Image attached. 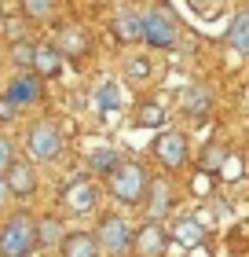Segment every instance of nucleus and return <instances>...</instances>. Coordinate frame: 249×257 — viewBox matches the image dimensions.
I'll return each mask as SVG.
<instances>
[{
	"mask_svg": "<svg viewBox=\"0 0 249 257\" xmlns=\"http://www.w3.org/2000/svg\"><path fill=\"white\" fill-rule=\"evenodd\" d=\"M110 177V191L114 198H121V202L128 206H136V202H143V195H147V169L139 166V162H117V166L106 173Z\"/></svg>",
	"mask_w": 249,
	"mask_h": 257,
	"instance_id": "f257e3e1",
	"label": "nucleus"
},
{
	"mask_svg": "<svg viewBox=\"0 0 249 257\" xmlns=\"http://www.w3.org/2000/svg\"><path fill=\"white\" fill-rule=\"evenodd\" d=\"M37 246V235H33V220L26 213H15L4 220L0 228V253L4 257H30V250Z\"/></svg>",
	"mask_w": 249,
	"mask_h": 257,
	"instance_id": "f03ea898",
	"label": "nucleus"
},
{
	"mask_svg": "<svg viewBox=\"0 0 249 257\" xmlns=\"http://www.w3.org/2000/svg\"><path fill=\"white\" fill-rule=\"evenodd\" d=\"M26 151L33 162H55L63 155V133H59L55 121H37L26 133Z\"/></svg>",
	"mask_w": 249,
	"mask_h": 257,
	"instance_id": "7ed1b4c3",
	"label": "nucleus"
},
{
	"mask_svg": "<svg viewBox=\"0 0 249 257\" xmlns=\"http://www.w3.org/2000/svg\"><path fill=\"white\" fill-rule=\"evenodd\" d=\"M139 41H147L150 48H172V44L180 41V22L172 19V11L154 8V11L143 15V37Z\"/></svg>",
	"mask_w": 249,
	"mask_h": 257,
	"instance_id": "20e7f679",
	"label": "nucleus"
},
{
	"mask_svg": "<svg viewBox=\"0 0 249 257\" xmlns=\"http://www.w3.org/2000/svg\"><path fill=\"white\" fill-rule=\"evenodd\" d=\"M96 235H99L96 242H99L106 253H125V250H132V224H128L125 217H117V213L99 217Z\"/></svg>",
	"mask_w": 249,
	"mask_h": 257,
	"instance_id": "39448f33",
	"label": "nucleus"
},
{
	"mask_svg": "<svg viewBox=\"0 0 249 257\" xmlns=\"http://www.w3.org/2000/svg\"><path fill=\"white\" fill-rule=\"evenodd\" d=\"M154 158H158L165 169H180L187 162V136L176 133V128L161 133L158 140H154Z\"/></svg>",
	"mask_w": 249,
	"mask_h": 257,
	"instance_id": "423d86ee",
	"label": "nucleus"
},
{
	"mask_svg": "<svg viewBox=\"0 0 249 257\" xmlns=\"http://www.w3.org/2000/svg\"><path fill=\"white\" fill-rule=\"evenodd\" d=\"M132 246H136L139 257H161L169 250V235H165V228L158 220H147L139 231H132Z\"/></svg>",
	"mask_w": 249,
	"mask_h": 257,
	"instance_id": "0eeeda50",
	"label": "nucleus"
},
{
	"mask_svg": "<svg viewBox=\"0 0 249 257\" xmlns=\"http://www.w3.org/2000/svg\"><path fill=\"white\" fill-rule=\"evenodd\" d=\"M4 99H8L15 110H19V107H26V103H37V99H41V77H33V74H19V77H11V81H8Z\"/></svg>",
	"mask_w": 249,
	"mask_h": 257,
	"instance_id": "6e6552de",
	"label": "nucleus"
},
{
	"mask_svg": "<svg viewBox=\"0 0 249 257\" xmlns=\"http://www.w3.org/2000/svg\"><path fill=\"white\" fill-rule=\"evenodd\" d=\"M4 173H8L4 184H8V191H11V195L30 198L33 191H37V173H33L30 162H11V166H8Z\"/></svg>",
	"mask_w": 249,
	"mask_h": 257,
	"instance_id": "1a4fd4ad",
	"label": "nucleus"
},
{
	"mask_svg": "<svg viewBox=\"0 0 249 257\" xmlns=\"http://www.w3.org/2000/svg\"><path fill=\"white\" fill-rule=\"evenodd\" d=\"M63 206L70 209V213H92V209H96V188H92L88 180H74V184H66V191H63Z\"/></svg>",
	"mask_w": 249,
	"mask_h": 257,
	"instance_id": "9d476101",
	"label": "nucleus"
},
{
	"mask_svg": "<svg viewBox=\"0 0 249 257\" xmlns=\"http://www.w3.org/2000/svg\"><path fill=\"white\" fill-rule=\"evenodd\" d=\"M33 70H37L41 77H55L59 70H63V55H59L55 44H33Z\"/></svg>",
	"mask_w": 249,
	"mask_h": 257,
	"instance_id": "9b49d317",
	"label": "nucleus"
},
{
	"mask_svg": "<svg viewBox=\"0 0 249 257\" xmlns=\"http://www.w3.org/2000/svg\"><path fill=\"white\" fill-rule=\"evenodd\" d=\"M147 209H150V220H161L165 213H169V206H172V191H169V184L165 180H154L147 184Z\"/></svg>",
	"mask_w": 249,
	"mask_h": 257,
	"instance_id": "f8f14e48",
	"label": "nucleus"
},
{
	"mask_svg": "<svg viewBox=\"0 0 249 257\" xmlns=\"http://www.w3.org/2000/svg\"><path fill=\"white\" fill-rule=\"evenodd\" d=\"M63 257H99V242L88 231H74L63 235Z\"/></svg>",
	"mask_w": 249,
	"mask_h": 257,
	"instance_id": "ddd939ff",
	"label": "nucleus"
},
{
	"mask_svg": "<svg viewBox=\"0 0 249 257\" xmlns=\"http://www.w3.org/2000/svg\"><path fill=\"white\" fill-rule=\"evenodd\" d=\"M114 30H117L121 41H139V37H143V15L132 11V8H125L121 15L114 19Z\"/></svg>",
	"mask_w": 249,
	"mask_h": 257,
	"instance_id": "4468645a",
	"label": "nucleus"
},
{
	"mask_svg": "<svg viewBox=\"0 0 249 257\" xmlns=\"http://www.w3.org/2000/svg\"><path fill=\"white\" fill-rule=\"evenodd\" d=\"M59 55H70V59H77V55H85L88 52V41H85V33H77L74 26H63L59 30Z\"/></svg>",
	"mask_w": 249,
	"mask_h": 257,
	"instance_id": "2eb2a0df",
	"label": "nucleus"
},
{
	"mask_svg": "<svg viewBox=\"0 0 249 257\" xmlns=\"http://www.w3.org/2000/svg\"><path fill=\"white\" fill-rule=\"evenodd\" d=\"M180 107H183V114H194V118H201V114L209 110V92L201 88V85H187V88L180 92Z\"/></svg>",
	"mask_w": 249,
	"mask_h": 257,
	"instance_id": "dca6fc26",
	"label": "nucleus"
},
{
	"mask_svg": "<svg viewBox=\"0 0 249 257\" xmlns=\"http://www.w3.org/2000/svg\"><path fill=\"white\" fill-rule=\"evenodd\" d=\"M33 235H37V246H59L66 231H63V220L59 217H44V220L33 224Z\"/></svg>",
	"mask_w": 249,
	"mask_h": 257,
	"instance_id": "f3484780",
	"label": "nucleus"
},
{
	"mask_svg": "<svg viewBox=\"0 0 249 257\" xmlns=\"http://www.w3.org/2000/svg\"><path fill=\"white\" fill-rule=\"evenodd\" d=\"M227 44L234 52L249 55V11H238V15L231 19V30H227Z\"/></svg>",
	"mask_w": 249,
	"mask_h": 257,
	"instance_id": "a211bd4d",
	"label": "nucleus"
},
{
	"mask_svg": "<svg viewBox=\"0 0 249 257\" xmlns=\"http://www.w3.org/2000/svg\"><path fill=\"white\" fill-rule=\"evenodd\" d=\"M172 235H176V242H183V246H198V242H205V228L198 224V220H191V217H183V220H176V228H172Z\"/></svg>",
	"mask_w": 249,
	"mask_h": 257,
	"instance_id": "6ab92c4d",
	"label": "nucleus"
},
{
	"mask_svg": "<svg viewBox=\"0 0 249 257\" xmlns=\"http://www.w3.org/2000/svg\"><path fill=\"white\" fill-rule=\"evenodd\" d=\"M96 107H99L103 114L121 107V88H117L114 81H103V85H96Z\"/></svg>",
	"mask_w": 249,
	"mask_h": 257,
	"instance_id": "aec40b11",
	"label": "nucleus"
},
{
	"mask_svg": "<svg viewBox=\"0 0 249 257\" xmlns=\"http://www.w3.org/2000/svg\"><path fill=\"white\" fill-rule=\"evenodd\" d=\"M161 121H165V107H158V103H143L136 110V125H143V128H154Z\"/></svg>",
	"mask_w": 249,
	"mask_h": 257,
	"instance_id": "412c9836",
	"label": "nucleus"
},
{
	"mask_svg": "<svg viewBox=\"0 0 249 257\" xmlns=\"http://www.w3.org/2000/svg\"><path fill=\"white\" fill-rule=\"evenodd\" d=\"M117 166V155H114V147H99L96 155H92V169L96 173H110Z\"/></svg>",
	"mask_w": 249,
	"mask_h": 257,
	"instance_id": "4be33fe9",
	"label": "nucleus"
},
{
	"mask_svg": "<svg viewBox=\"0 0 249 257\" xmlns=\"http://www.w3.org/2000/svg\"><path fill=\"white\" fill-rule=\"evenodd\" d=\"M52 8H55V0H22V11H26L30 19H44V15H52Z\"/></svg>",
	"mask_w": 249,
	"mask_h": 257,
	"instance_id": "5701e85b",
	"label": "nucleus"
},
{
	"mask_svg": "<svg viewBox=\"0 0 249 257\" xmlns=\"http://www.w3.org/2000/svg\"><path fill=\"white\" fill-rule=\"evenodd\" d=\"M223 162H227V151H223L220 144H209V151H205V158H201V166H205V169H220Z\"/></svg>",
	"mask_w": 249,
	"mask_h": 257,
	"instance_id": "b1692460",
	"label": "nucleus"
},
{
	"mask_svg": "<svg viewBox=\"0 0 249 257\" xmlns=\"http://www.w3.org/2000/svg\"><path fill=\"white\" fill-rule=\"evenodd\" d=\"M11 59L19 66H30L33 63V44L30 41H15V48H11Z\"/></svg>",
	"mask_w": 249,
	"mask_h": 257,
	"instance_id": "393cba45",
	"label": "nucleus"
},
{
	"mask_svg": "<svg viewBox=\"0 0 249 257\" xmlns=\"http://www.w3.org/2000/svg\"><path fill=\"white\" fill-rule=\"evenodd\" d=\"M11 162H15V144H11L8 136H0V173H4Z\"/></svg>",
	"mask_w": 249,
	"mask_h": 257,
	"instance_id": "a878e982",
	"label": "nucleus"
},
{
	"mask_svg": "<svg viewBox=\"0 0 249 257\" xmlns=\"http://www.w3.org/2000/svg\"><path fill=\"white\" fill-rule=\"evenodd\" d=\"M128 77H139V81H143V77H150V66H147V59H132V63H128Z\"/></svg>",
	"mask_w": 249,
	"mask_h": 257,
	"instance_id": "bb28decb",
	"label": "nucleus"
},
{
	"mask_svg": "<svg viewBox=\"0 0 249 257\" xmlns=\"http://www.w3.org/2000/svg\"><path fill=\"white\" fill-rule=\"evenodd\" d=\"M11 118H15V107H11V103L0 96V121H11Z\"/></svg>",
	"mask_w": 249,
	"mask_h": 257,
	"instance_id": "cd10ccee",
	"label": "nucleus"
},
{
	"mask_svg": "<svg viewBox=\"0 0 249 257\" xmlns=\"http://www.w3.org/2000/svg\"><path fill=\"white\" fill-rule=\"evenodd\" d=\"M8 198H11V191H8V184H4V177H0V206H8Z\"/></svg>",
	"mask_w": 249,
	"mask_h": 257,
	"instance_id": "c85d7f7f",
	"label": "nucleus"
}]
</instances>
